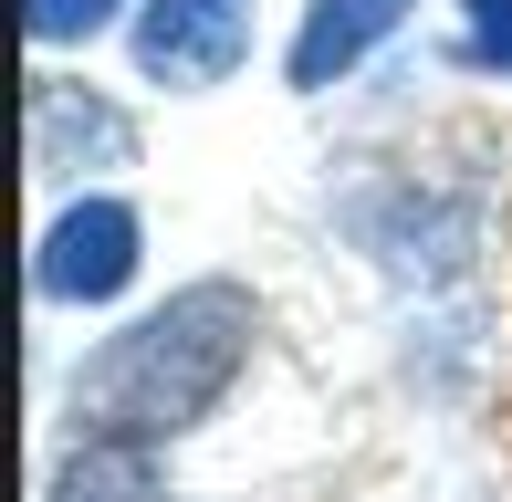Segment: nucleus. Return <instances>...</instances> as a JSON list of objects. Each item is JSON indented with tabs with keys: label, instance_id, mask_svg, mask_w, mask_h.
I'll return each mask as SVG.
<instances>
[{
	"label": "nucleus",
	"instance_id": "f257e3e1",
	"mask_svg": "<svg viewBox=\"0 0 512 502\" xmlns=\"http://www.w3.org/2000/svg\"><path fill=\"white\" fill-rule=\"evenodd\" d=\"M272 346V304L241 272H189L157 304H136L115 335L63 367V429H95V440H199L230 398L251 387Z\"/></svg>",
	"mask_w": 512,
	"mask_h": 502
},
{
	"label": "nucleus",
	"instance_id": "f03ea898",
	"mask_svg": "<svg viewBox=\"0 0 512 502\" xmlns=\"http://www.w3.org/2000/svg\"><path fill=\"white\" fill-rule=\"evenodd\" d=\"M335 231L356 241V262H377L387 283L450 293V283H471V262H481V199L439 189V178H418V168H377V178H356V189L335 199Z\"/></svg>",
	"mask_w": 512,
	"mask_h": 502
},
{
	"label": "nucleus",
	"instance_id": "7ed1b4c3",
	"mask_svg": "<svg viewBox=\"0 0 512 502\" xmlns=\"http://www.w3.org/2000/svg\"><path fill=\"white\" fill-rule=\"evenodd\" d=\"M147 283V210L126 189H63L32 231V304L42 314H115Z\"/></svg>",
	"mask_w": 512,
	"mask_h": 502
},
{
	"label": "nucleus",
	"instance_id": "20e7f679",
	"mask_svg": "<svg viewBox=\"0 0 512 502\" xmlns=\"http://www.w3.org/2000/svg\"><path fill=\"white\" fill-rule=\"evenodd\" d=\"M21 157H32L42 189H115V178L147 157V126H136V105L115 95L95 74H63V63H42L32 95H21Z\"/></svg>",
	"mask_w": 512,
	"mask_h": 502
},
{
	"label": "nucleus",
	"instance_id": "39448f33",
	"mask_svg": "<svg viewBox=\"0 0 512 502\" xmlns=\"http://www.w3.org/2000/svg\"><path fill=\"white\" fill-rule=\"evenodd\" d=\"M262 42V0H136L126 63L147 95H220Z\"/></svg>",
	"mask_w": 512,
	"mask_h": 502
},
{
	"label": "nucleus",
	"instance_id": "423d86ee",
	"mask_svg": "<svg viewBox=\"0 0 512 502\" xmlns=\"http://www.w3.org/2000/svg\"><path fill=\"white\" fill-rule=\"evenodd\" d=\"M418 11H429V0H304V11H293V32H283V95L324 105L335 84H356Z\"/></svg>",
	"mask_w": 512,
	"mask_h": 502
},
{
	"label": "nucleus",
	"instance_id": "0eeeda50",
	"mask_svg": "<svg viewBox=\"0 0 512 502\" xmlns=\"http://www.w3.org/2000/svg\"><path fill=\"white\" fill-rule=\"evenodd\" d=\"M42 502H199V492H178V471H168L157 440H95V429H63V450L42 461Z\"/></svg>",
	"mask_w": 512,
	"mask_h": 502
},
{
	"label": "nucleus",
	"instance_id": "6e6552de",
	"mask_svg": "<svg viewBox=\"0 0 512 502\" xmlns=\"http://www.w3.org/2000/svg\"><path fill=\"white\" fill-rule=\"evenodd\" d=\"M450 63L481 84H512V0H450Z\"/></svg>",
	"mask_w": 512,
	"mask_h": 502
},
{
	"label": "nucleus",
	"instance_id": "1a4fd4ad",
	"mask_svg": "<svg viewBox=\"0 0 512 502\" xmlns=\"http://www.w3.org/2000/svg\"><path fill=\"white\" fill-rule=\"evenodd\" d=\"M136 0H21V32L42 42V53H84L95 32H126Z\"/></svg>",
	"mask_w": 512,
	"mask_h": 502
}]
</instances>
